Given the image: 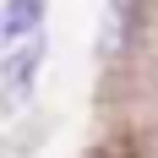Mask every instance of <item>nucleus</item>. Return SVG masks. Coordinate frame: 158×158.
<instances>
[{"label": "nucleus", "mask_w": 158, "mask_h": 158, "mask_svg": "<svg viewBox=\"0 0 158 158\" xmlns=\"http://www.w3.org/2000/svg\"><path fill=\"white\" fill-rule=\"evenodd\" d=\"M38 65H44V38L33 33L22 44H11V55L0 60V82H6V93H27L33 77H38Z\"/></svg>", "instance_id": "nucleus-1"}, {"label": "nucleus", "mask_w": 158, "mask_h": 158, "mask_svg": "<svg viewBox=\"0 0 158 158\" xmlns=\"http://www.w3.org/2000/svg\"><path fill=\"white\" fill-rule=\"evenodd\" d=\"M38 22H44V0H6V6H0V38H6V44L33 38Z\"/></svg>", "instance_id": "nucleus-2"}]
</instances>
